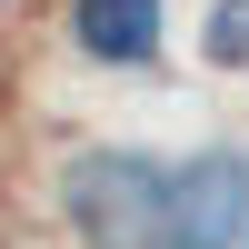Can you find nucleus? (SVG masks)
Returning <instances> with one entry per match:
<instances>
[{
    "label": "nucleus",
    "mask_w": 249,
    "mask_h": 249,
    "mask_svg": "<svg viewBox=\"0 0 249 249\" xmlns=\"http://www.w3.org/2000/svg\"><path fill=\"white\" fill-rule=\"evenodd\" d=\"M60 219L80 249H170V160L160 150H80L60 170Z\"/></svg>",
    "instance_id": "nucleus-1"
},
{
    "label": "nucleus",
    "mask_w": 249,
    "mask_h": 249,
    "mask_svg": "<svg viewBox=\"0 0 249 249\" xmlns=\"http://www.w3.org/2000/svg\"><path fill=\"white\" fill-rule=\"evenodd\" d=\"M70 30L100 70H150L160 40H170V10L160 0H70Z\"/></svg>",
    "instance_id": "nucleus-2"
},
{
    "label": "nucleus",
    "mask_w": 249,
    "mask_h": 249,
    "mask_svg": "<svg viewBox=\"0 0 249 249\" xmlns=\"http://www.w3.org/2000/svg\"><path fill=\"white\" fill-rule=\"evenodd\" d=\"M199 50H210L219 70H239V60H249V0H219L210 30H199Z\"/></svg>",
    "instance_id": "nucleus-3"
}]
</instances>
